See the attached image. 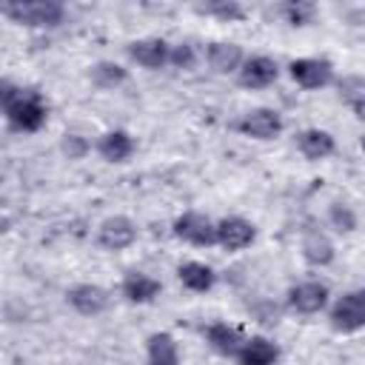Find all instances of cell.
Masks as SVG:
<instances>
[{
  "instance_id": "ba28073f",
  "label": "cell",
  "mask_w": 365,
  "mask_h": 365,
  "mask_svg": "<svg viewBox=\"0 0 365 365\" xmlns=\"http://www.w3.org/2000/svg\"><path fill=\"white\" fill-rule=\"evenodd\" d=\"M137 240H140V228L128 214H108L106 220H100V225L94 231L97 248H103L108 254L128 251L131 245H137Z\"/></svg>"
},
{
  "instance_id": "4fadbf2b",
  "label": "cell",
  "mask_w": 365,
  "mask_h": 365,
  "mask_svg": "<svg viewBox=\"0 0 365 365\" xmlns=\"http://www.w3.org/2000/svg\"><path fill=\"white\" fill-rule=\"evenodd\" d=\"M168 54H171V43L165 37H137V40H128L125 43V57L137 66V68H145V71H160L168 66Z\"/></svg>"
},
{
  "instance_id": "30bf717a",
  "label": "cell",
  "mask_w": 365,
  "mask_h": 365,
  "mask_svg": "<svg viewBox=\"0 0 365 365\" xmlns=\"http://www.w3.org/2000/svg\"><path fill=\"white\" fill-rule=\"evenodd\" d=\"M257 242V225L242 214H225L217 220V248L228 254L248 251Z\"/></svg>"
},
{
  "instance_id": "f1b7e54d",
  "label": "cell",
  "mask_w": 365,
  "mask_h": 365,
  "mask_svg": "<svg viewBox=\"0 0 365 365\" xmlns=\"http://www.w3.org/2000/svg\"><path fill=\"white\" fill-rule=\"evenodd\" d=\"M359 151H362V157H365V134L359 137Z\"/></svg>"
},
{
  "instance_id": "e0dca14e",
  "label": "cell",
  "mask_w": 365,
  "mask_h": 365,
  "mask_svg": "<svg viewBox=\"0 0 365 365\" xmlns=\"http://www.w3.org/2000/svg\"><path fill=\"white\" fill-rule=\"evenodd\" d=\"M294 145L305 163H325L336 154V137L319 125H308V128L297 131Z\"/></svg>"
},
{
  "instance_id": "cb8c5ba5",
  "label": "cell",
  "mask_w": 365,
  "mask_h": 365,
  "mask_svg": "<svg viewBox=\"0 0 365 365\" xmlns=\"http://www.w3.org/2000/svg\"><path fill=\"white\" fill-rule=\"evenodd\" d=\"M274 11L282 17V23H288L291 29H305L314 26L319 17V6L311 0H285L279 6H274Z\"/></svg>"
},
{
  "instance_id": "7c38bea8",
  "label": "cell",
  "mask_w": 365,
  "mask_h": 365,
  "mask_svg": "<svg viewBox=\"0 0 365 365\" xmlns=\"http://www.w3.org/2000/svg\"><path fill=\"white\" fill-rule=\"evenodd\" d=\"M299 257L308 268H328L336 259V242L325 228L308 225L299 234Z\"/></svg>"
},
{
  "instance_id": "6da1fadb",
  "label": "cell",
  "mask_w": 365,
  "mask_h": 365,
  "mask_svg": "<svg viewBox=\"0 0 365 365\" xmlns=\"http://www.w3.org/2000/svg\"><path fill=\"white\" fill-rule=\"evenodd\" d=\"M0 111L11 134H40L48 125L51 106L40 88L3 77L0 80Z\"/></svg>"
},
{
  "instance_id": "4316f807",
  "label": "cell",
  "mask_w": 365,
  "mask_h": 365,
  "mask_svg": "<svg viewBox=\"0 0 365 365\" xmlns=\"http://www.w3.org/2000/svg\"><path fill=\"white\" fill-rule=\"evenodd\" d=\"M91 151H94V143H91L86 134H80V131H74V128L63 131V137H60V154H63L68 163H80V160H86Z\"/></svg>"
},
{
  "instance_id": "5bb4252c",
  "label": "cell",
  "mask_w": 365,
  "mask_h": 365,
  "mask_svg": "<svg viewBox=\"0 0 365 365\" xmlns=\"http://www.w3.org/2000/svg\"><path fill=\"white\" fill-rule=\"evenodd\" d=\"M282 74V66L271 54H248L242 68L237 71V83L245 91H262L271 88Z\"/></svg>"
},
{
  "instance_id": "83f0119b",
  "label": "cell",
  "mask_w": 365,
  "mask_h": 365,
  "mask_svg": "<svg viewBox=\"0 0 365 365\" xmlns=\"http://www.w3.org/2000/svg\"><path fill=\"white\" fill-rule=\"evenodd\" d=\"M200 60H202V51H197L194 43H188V40L171 43V54H168V66L171 68H177V71H194Z\"/></svg>"
},
{
  "instance_id": "ac0fdd59",
  "label": "cell",
  "mask_w": 365,
  "mask_h": 365,
  "mask_svg": "<svg viewBox=\"0 0 365 365\" xmlns=\"http://www.w3.org/2000/svg\"><path fill=\"white\" fill-rule=\"evenodd\" d=\"M163 294V282L145 271H125L120 279V297L128 305H154Z\"/></svg>"
},
{
  "instance_id": "44dd1931",
  "label": "cell",
  "mask_w": 365,
  "mask_h": 365,
  "mask_svg": "<svg viewBox=\"0 0 365 365\" xmlns=\"http://www.w3.org/2000/svg\"><path fill=\"white\" fill-rule=\"evenodd\" d=\"M334 91H336V100H339L356 120H365V74H356V71L336 74Z\"/></svg>"
},
{
  "instance_id": "7402d4cb",
  "label": "cell",
  "mask_w": 365,
  "mask_h": 365,
  "mask_svg": "<svg viewBox=\"0 0 365 365\" xmlns=\"http://www.w3.org/2000/svg\"><path fill=\"white\" fill-rule=\"evenodd\" d=\"M180 342L168 331H151L145 336V365H180Z\"/></svg>"
},
{
  "instance_id": "277c9868",
  "label": "cell",
  "mask_w": 365,
  "mask_h": 365,
  "mask_svg": "<svg viewBox=\"0 0 365 365\" xmlns=\"http://www.w3.org/2000/svg\"><path fill=\"white\" fill-rule=\"evenodd\" d=\"M334 302V294L328 288V282L322 279H299L294 285H288L285 291V308L297 317H317L325 314Z\"/></svg>"
},
{
  "instance_id": "484cf974",
  "label": "cell",
  "mask_w": 365,
  "mask_h": 365,
  "mask_svg": "<svg viewBox=\"0 0 365 365\" xmlns=\"http://www.w3.org/2000/svg\"><path fill=\"white\" fill-rule=\"evenodd\" d=\"M194 11L197 14H205V17H214L220 23H240L248 14V9L240 0H208V3L194 6Z\"/></svg>"
},
{
  "instance_id": "3957f363",
  "label": "cell",
  "mask_w": 365,
  "mask_h": 365,
  "mask_svg": "<svg viewBox=\"0 0 365 365\" xmlns=\"http://www.w3.org/2000/svg\"><path fill=\"white\" fill-rule=\"evenodd\" d=\"M328 314V325L336 334H359L365 331V285L348 288L339 297H334Z\"/></svg>"
},
{
  "instance_id": "7a4b0ae2",
  "label": "cell",
  "mask_w": 365,
  "mask_h": 365,
  "mask_svg": "<svg viewBox=\"0 0 365 365\" xmlns=\"http://www.w3.org/2000/svg\"><path fill=\"white\" fill-rule=\"evenodd\" d=\"M0 14L23 29H60L68 17L60 0H6Z\"/></svg>"
},
{
  "instance_id": "ffe728a7",
  "label": "cell",
  "mask_w": 365,
  "mask_h": 365,
  "mask_svg": "<svg viewBox=\"0 0 365 365\" xmlns=\"http://www.w3.org/2000/svg\"><path fill=\"white\" fill-rule=\"evenodd\" d=\"M220 274L214 271V265L202 262V259H185L177 265V282L188 291V294H211L217 288Z\"/></svg>"
},
{
  "instance_id": "9c48e42d",
  "label": "cell",
  "mask_w": 365,
  "mask_h": 365,
  "mask_svg": "<svg viewBox=\"0 0 365 365\" xmlns=\"http://www.w3.org/2000/svg\"><path fill=\"white\" fill-rule=\"evenodd\" d=\"M63 299L77 317H86V319H94L111 308V291L100 282H74L66 288Z\"/></svg>"
},
{
  "instance_id": "52a82bcc",
  "label": "cell",
  "mask_w": 365,
  "mask_h": 365,
  "mask_svg": "<svg viewBox=\"0 0 365 365\" xmlns=\"http://www.w3.org/2000/svg\"><path fill=\"white\" fill-rule=\"evenodd\" d=\"M171 234L191 248H217V220L202 211H180L171 220Z\"/></svg>"
},
{
  "instance_id": "603a6c76",
  "label": "cell",
  "mask_w": 365,
  "mask_h": 365,
  "mask_svg": "<svg viewBox=\"0 0 365 365\" xmlns=\"http://www.w3.org/2000/svg\"><path fill=\"white\" fill-rule=\"evenodd\" d=\"M88 83L97 91H117L128 83V68L117 60H97L88 66Z\"/></svg>"
},
{
  "instance_id": "d6986e66",
  "label": "cell",
  "mask_w": 365,
  "mask_h": 365,
  "mask_svg": "<svg viewBox=\"0 0 365 365\" xmlns=\"http://www.w3.org/2000/svg\"><path fill=\"white\" fill-rule=\"evenodd\" d=\"M279 359H282L279 342H274L265 334H248L240 354L234 356L237 365H279Z\"/></svg>"
},
{
  "instance_id": "8992f818",
  "label": "cell",
  "mask_w": 365,
  "mask_h": 365,
  "mask_svg": "<svg viewBox=\"0 0 365 365\" xmlns=\"http://www.w3.org/2000/svg\"><path fill=\"white\" fill-rule=\"evenodd\" d=\"M231 128H234L240 137H245V140L271 143V140L282 137V131H285V117H282L277 108H271V106H257V108L242 111V114L234 120Z\"/></svg>"
},
{
  "instance_id": "8fae6325",
  "label": "cell",
  "mask_w": 365,
  "mask_h": 365,
  "mask_svg": "<svg viewBox=\"0 0 365 365\" xmlns=\"http://www.w3.org/2000/svg\"><path fill=\"white\" fill-rule=\"evenodd\" d=\"M245 57L248 54L237 40H211L202 48V60H205L208 71H214L217 77H237Z\"/></svg>"
},
{
  "instance_id": "2e32d148",
  "label": "cell",
  "mask_w": 365,
  "mask_h": 365,
  "mask_svg": "<svg viewBox=\"0 0 365 365\" xmlns=\"http://www.w3.org/2000/svg\"><path fill=\"white\" fill-rule=\"evenodd\" d=\"M202 339H205V345H208L217 356L234 359V356L240 354L242 342L248 339V334H245L240 325L228 322V319H214V322H208V325L202 328Z\"/></svg>"
},
{
  "instance_id": "9a60e30c",
  "label": "cell",
  "mask_w": 365,
  "mask_h": 365,
  "mask_svg": "<svg viewBox=\"0 0 365 365\" xmlns=\"http://www.w3.org/2000/svg\"><path fill=\"white\" fill-rule=\"evenodd\" d=\"M94 154L108 165H125L137 154V137L128 128H106L94 140Z\"/></svg>"
},
{
  "instance_id": "5b68a950",
  "label": "cell",
  "mask_w": 365,
  "mask_h": 365,
  "mask_svg": "<svg viewBox=\"0 0 365 365\" xmlns=\"http://www.w3.org/2000/svg\"><path fill=\"white\" fill-rule=\"evenodd\" d=\"M285 74L302 91H322V88H334L336 83V66L328 57H294L288 60Z\"/></svg>"
},
{
  "instance_id": "d4e9b609",
  "label": "cell",
  "mask_w": 365,
  "mask_h": 365,
  "mask_svg": "<svg viewBox=\"0 0 365 365\" xmlns=\"http://www.w3.org/2000/svg\"><path fill=\"white\" fill-rule=\"evenodd\" d=\"M325 222H328V228H331L334 234H339V237H348V234H354V231L359 228V217H356L354 205L345 202V200H331V202H328V208H325Z\"/></svg>"
}]
</instances>
